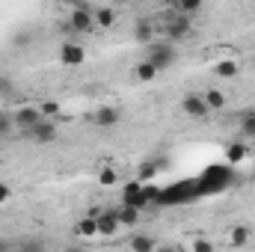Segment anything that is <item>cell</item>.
Instances as JSON below:
<instances>
[{"label":"cell","mask_w":255,"mask_h":252,"mask_svg":"<svg viewBox=\"0 0 255 252\" xmlns=\"http://www.w3.org/2000/svg\"><path fill=\"white\" fill-rule=\"evenodd\" d=\"M74 232H77L80 238H95V235H98V223H95V217H83V220L74 226Z\"/></svg>","instance_id":"cell-13"},{"label":"cell","mask_w":255,"mask_h":252,"mask_svg":"<svg viewBox=\"0 0 255 252\" xmlns=\"http://www.w3.org/2000/svg\"><path fill=\"white\" fill-rule=\"evenodd\" d=\"M169 3H172L175 12H181V15H196V12L202 9L205 0H169Z\"/></svg>","instance_id":"cell-14"},{"label":"cell","mask_w":255,"mask_h":252,"mask_svg":"<svg viewBox=\"0 0 255 252\" xmlns=\"http://www.w3.org/2000/svg\"><path fill=\"white\" fill-rule=\"evenodd\" d=\"M163 30H166V39H172V42H184L187 36H190V15H181V12H172L169 18H166V24H163Z\"/></svg>","instance_id":"cell-2"},{"label":"cell","mask_w":255,"mask_h":252,"mask_svg":"<svg viewBox=\"0 0 255 252\" xmlns=\"http://www.w3.org/2000/svg\"><path fill=\"white\" fill-rule=\"evenodd\" d=\"M181 110L190 116V119H205L208 113H211V107H208V101H205V95H184L181 98Z\"/></svg>","instance_id":"cell-5"},{"label":"cell","mask_w":255,"mask_h":252,"mask_svg":"<svg viewBox=\"0 0 255 252\" xmlns=\"http://www.w3.org/2000/svg\"><path fill=\"white\" fill-rule=\"evenodd\" d=\"M244 154H247V148H244V145H232V148H229V163H238Z\"/></svg>","instance_id":"cell-22"},{"label":"cell","mask_w":255,"mask_h":252,"mask_svg":"<svg viewBox=\"0 0 255 252\" xmlns=\"http://www.w3.org/2000/svg\"><path fill=\"white\" fill-rule=\"evenodd\" d=\"M86 60V51L77 42H63L60 45V63L63 65H80Z\"/></svg>","instance_id":"cell-7"},{"label":"cell","mask_w":255,"mask_h":252,"mask_svg":"<svg viewBox=\"0 0 255 252\" xmlns=\"http://www.w3.org/2000/svg\"><path fill=\"white\" fill-rule=\"evenodd\" d=\"M116 122H119V110H116V107L107 104V107H98V110H95V125L98 127H113Z\"/></svg>","instance_id":"cell-9"},{"label":"cell","mask_w":255,"mask_h":252,"mask_svg":"<svg viewBox=\"0 0 255 252\" xmlns=\"http://www.w3.org/2000/svg\"><path fill=\"white\" fill-rule=\"evenodd\" d=\"M253 68H255V57H253Z\"/></svg>","instance_id":"cell-33"},{"label":"cell","mask_w":255,"mask_h":252,"mask_svg":"<svg viewBox=\"0 0 255 252\" xmlns=\"http://www.w3.org/2000/svg\"><path fill=\"white\" fill-rule=\"evenodd\" d=\"M15 130V113L12 110H0V139L9 136Z\"/></svg>","instance_id":"cell-15"},{"label":"cell","mask_w":255,"mask_h":252,"mask_svg":"<svg viewBox=\"0 0 255 252\" xmlns=\"http://www.w3.org/2000/svg\"><path fill=\"white\" fill-rule=\"evenodd\" d=\"M83 3H86V0H71V6H83Z\"/></svg>","instance_id":"cell-31"},{"label":"cell","mask_w":255,"mask_h":252,"mask_svg":"<svg viewBox=\"0 0 255 252\" xmlns=\"http://www.w3.org/2000/svg\"><path fill=\"white\" fill-rule=\"evenodd\" d=\"M95 27V12L83 3V6H74L71 9V30L74 33H89Z\"/></svg>","instance_id":"cell-3"},{"label":"cell","mask_w":255,"mask_h":252,"mask_svg":"<svg viewBox=\"0 0 255 252\" xmlns=\"http://www.w3.org/2000/svg\"><path fill=\"white\" fill-rule=\"evenodd\" d=\"M15 113V130H21L24 136L33 130V125L42 119V110L39 107H18V110H12Z\"/></svg>","instance_id":"cell-4"},{"label":"cell","mask_w":255,"mask_h":252,"mask_svg":"<svg viewBox=\"0 0 255 252\" xmlns=\"http://www.w3.org/2000/svg\"><path fill=\"white\" fill-rule=\"evenodd\" d=\"M12 199V190H9V184H0V205L3 202H9Z\"/></svg>","instance_id":"cell-25"},{"label":"cell","mask_w":255,"mask_h":252,"mask_svg":"<svg viewBox=\"0 0 255 252\" xmlns=\"http://www.w3.org/2000/svg\"><path fill=\"white\" fill-rule=\"evenodd\" d=\"M244 133H247V136H250V139H255V113H250V116H247V119H244Z\"/></svg>","instance_id":"cell-21"},{"label":"cell","mask_w":255,"mask_h":252,"mask_svg":"<svg viewBox=\"0 0 255 252\" xmlns=\"http://www.w3.org/2000/svg\"><path fill=\"white\" fill-rule=\"evenodd\" d=\"M57 110H60L57 104H45V107H42V116H51V113H57Z\"/></svg>","instance_id":"cell-26"},{"label":"cell","mask_w":255,"mask_h":252,"mask_svg":"<svg viewBox=\"0 0 255 252\" xmlns=\"http://www.w3.org/2000/svg\"><path fill=\"white\" fill-rule=\"evenodd\" d=\"M95 223H98V235H104V238H113V235L119 232V217H116V211H104V214H98Z\"/></svg>","instance_id":"cell-8"},{"label":"cell","mask_w":255,"mask_h":252,"mask_svg":"<svg viewBox=\"0 0 255 252\" xmlns=\"http://www.w3.org/2000/svg\"><path fill=\"white\" fill-rule=\"evenodd\" d=\"M21 247H27V250H42V241H24Z\"/></svg>","instance_id":"cell-27"},{"label":"cell","mask_w":255,"mask_h":252,"mask_svg":"<svg viewBox=\"0 0 255 252\" xmlns=\"http://www.w3.org/2000/svg\"><path fill=\"white\" fill-rule=\"evenodd\" d=\"M9 247H12L9 241H0V250H9Z\"/></svg>","instance_id":"cell-30"},{"label":"cell","mask_w":255,"mask_h":252,"mask_svg":"<svg viewBox=\"0 0 255 252\" xmlns=\"http://www.w3.org/2000/svg\"><path fill=\"white\" fill-rule=\"evenodd\" d=\"M116 24V12L113 9H95V27H113Z\"/></svg>","instance_id":"cell-16"},{"label":"cell","mask_w":255,"mask_h":252,"mask_svg":"<svg viewBox=\"0 0 255 252\" xmlns=\"http://www.w3.org/2000/svg\"><path fill=\"white\" fill-rule=\"evenodd\" d=\"M205 101H208L211 110H223V107H226V95H223L220 89H208V92H205Z\"/></svg>","instance_id":"cell-18"},{"label":"cell","mask_w":255,"mask_h":252,"mask_svg":"<svg viewBox=\"0 0 255 252\" xmlns=\"http://www.w3.org/2000/svg\"><path fill=\"white\" fill-rule=\"evenodd\" d=\"M113 3H116V6H125V3H130V0H113Z\"/></svg>","instance_id":"cell-32"},{"label":"cell","mask_w":255,"mask_h":252,"mask_svg":"<svg viewBox=\"0 0 255 252\" xmlns=\"http://www.w3.org/2000/svg\"><path fill=\"white\" fill-rule=\"evenodd\" d=\"M193 247H196V250H202V252H208V250H211V244H208V241H196Z\"/></svg>","instance_id":"cell-29"},{"label":"cell","mask_w":255,"mask_h":252,"mask_svg":"<svg viewBox=\"0 0 255 252\" xmlns=\"http://www.w3.org/2000/svg\"><path fill=\"white\" fill-rule=\"evenodd\" d=\"M157 71H160V68H157L154 63H148V60H142V63L136 65V80H142V83H151V80L157 77Z\"/></svg>","instance_id":"cell-12"},{"label":"cell","mask_w":255,"mask_h":252,"mask_svg":"<svg viewBox=\"0 0 255 252\" xmlns=\"http://www.w3.org/2000/svg\"><path fill=\"white\" fill-rule=\"evenodd\" d=\"M133 39H136L139 45H148V42L154 39V24H151L148 18L136 21V27H133Z\"/></svg>","instance_id":"cell-10"},{"label":"cell","mask_w":255,"mask_h":252,"mask_svg":"<svg viewBox=\"0 0 255 252\" xmlns=\"http://www.w3.org/2000/svg\"><path fill=\"white\" fill-rule=\"evenodd\" d=\"M154 247H157V244H154V238H145V235L130 238V250H136V252H151Z\"/></svg>","instance_id":"cell-17"},{"label":"cell","mask_w":255,"mask_h":252,"mask_svg":"<svg viewBox=\"0 0 255 252\" xmlns=\"http://www.w3.org/2000/svg\"><path fill=\"white\" fill-rule=\"evenodd\" d=\"M214 71H217V77H235L238 74V63L235 60H223V63L214 65Z\"/></svg>","instance_id":"cell-19"},{"label":"cell","mask_w":255,"mask_h":252,"mask_svg":"<svg viewBox=\"0 0 255 252\" xmlns=\"http://www.w3.org/2000/svg\"><path fill=\"white\" fill-rule=\"evenodd\" d=\"M145 60L154 63L163 71V68H172V65L178 63V51H175L172 42H148L145 45Z\"/></svg>","instance_id":"cell-1"},{"label":"cell","mask_w":255,"mask_h":252,"mask_svg":"<svg viewBox=\"0 0 255 252\" xmlns=\"http://www.w3.org/2000/svg\"><path fill=\"white\" fill-rule=\"evenodd\" d=\"M15 89H12V80H6V77H0V95H12Z\"/></svg>","instance_id":"cell-24"},{"label":"cell","mask_w":255,"mask_h":252,"mask_svg":"<svg viewBox=\"0 0 255 252\" xmlns=\"http://www.w3.org/2000/svg\"><path fill=\"white\" fill-rule=\"evenodd\" d=\"M229 241H232L235 247H244V244L250 241V229H247V226H235L232 235H229Z\"/></svg>","instance_id":"cell-20"},{"label":"cell","mask_w":255,"mask_h":252,"mask_svg":"<svg viewBox=\"0 0 255 252\" xmlns=\"http://www.w3.org/2000/svg\"><path fill=\"white\" fill-rule=\"evenodd\" d=\"M116 217H119V226H136V220H139V208L130 205V202H125V205L116 211Z\"/></svg>","instance_id":"cell-11"},{"label":"cell","mask_w":255,"mask_h":252,"mask_svg":"<svg viewBox=\"0 0 255 252\" xmlns=\"http://www.w3.org/2000/svg\"><path fill=\"white\" fill-rule=\"evenodd\" d=\"M27 136H30L33 142H42V145H48V142H54V139H57V125H54L51 119H45V116H42V119L33 125V130H30Z\"/></svg>","instance_id":"cell-6"},{"label":"cell","mask_w":255,"mask_h":252,"mask_svg":"<svg viewBox=\"0 0 255 252\" xmlns=\"http://www.w3.org/2000/svg\"><path fill=\"white\" fill-rule=\"evenodd\" d=\"M98 181H101V184H116V172L107 166V169H101V172H98Z\"/></svg>","instance_id":"cell-23"},{"label":"cell","mask_w":255,"mask_h":252,"mask_svg":"<svg viewBox=\"0 0 255 252\" xmlns=\"http://www.w3.org/2000/svg\"><path fill=\"white\" fill-rule=\"evenodd\" d=\"M148 175L154 178V166H151V163H145V166H142V178H148Z\"/></svg>","instance_id":"cell-28"}]
</instances>
